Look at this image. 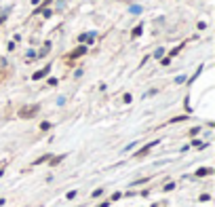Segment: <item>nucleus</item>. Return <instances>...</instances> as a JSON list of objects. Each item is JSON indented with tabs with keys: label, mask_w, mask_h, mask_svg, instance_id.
Here are the masks:
<instances>
[{
	"label": "nucleus",
	"mask_w": 215,
	"mask_h": 207,
	"mask_svg": "<svg viewBox=\"0 0 215 207\" xmlns=\"http://www.w3.org/2000/svg\"><path fill=\"white\" fill-rule=\"evenodd\" d=\"M36 112H38V106H30V108L19 110V116L21 119H32V116H36Z\"/></svg>",
	"instance_id": "1"
},
{
	"label": "nucleus",
	"mask_w": 215,
	"mask_h": 207,
	"mask_svg": "<svg viewBox=\"0 0 215 207\" xmlns=\"http://www.w3.org/2000/svg\"><path fill=\"white\" fill-rule=\"evenodd\" d=\"M156 144H158V140H156V142H150V144H148V146H143V148H141L139 152H137V154H135V156L139 159V156H143V154H148V152H150V148H154V146H156Z\"/></svg>",
	"instance_id": "2"
},
{
	"label": "nucleus",
	"mask_w": 215,
	"mask_h": 207,
	"mask_svg": "<svg viewBox=\"0 0 215 207\" xmlns=\"http://www.w3.org/2000/svg\"><path fill=\"white\" fill-rule=\"evenodd\" d=\"M87 53V47H78V49H74L70 53V59H76V57H80V55H84Z\"/></svg>",
	"instance_id": "3"
},
{
	"label": "nucleus",
	"mask_w": 215,
	"mask_h": 207,
	"mask_svg": "<svg viewBox=\"0 0 215 207\" xmlns=\"http://www.w3.org/2000/svg\"><path fill=\"white\" fill-rule=\"evenodd\" d=\"M49 70H51V66H47V68H42V70H38V72H36V74H34L32 78H34V80H40V78H44V76L49 74Z\"/></svg>",
	"instance_id": "4"
},
{
	"label": "nucleus",
	"mask_w": 215,
	"mask_h": 207,
	"mask_svg": "<svg viewBox=\"0 0 215 207\" xmlns=\"http://www.w3.org/2000/svg\"><path fill=\"white\" fill-rule=\"evenodd\" d=\"M209 173H213V169H211V167H202V169H198V171H196V175H198V178L209 175Z\"/></svg>",
	"instance_id": "5"
},
{
	"label": "nucleus",
	"mask_w": 215,
	"mask_h": 207,
	"mask_svg": "<svg viewBox=\"0 0 215 207\" xmlns=\"http://www.w3.org/2000/svg\"><path fill=\"white\" fill-rule=\"evenodd\" d=\"M61 161H64V154H59V156H53V159H51V165H59Z\"/></svg>",
	"instance_id": "6"
},
{
	"label": "nucleus",
	"mask_w": 215,
	"mask_h": 207,
	"mask_svg": "<svg viewBox=\"0 0 215 207\" xmlns=\"http://www.w3.org/2000/svg\"><path fill=\"white\" fill-rule=\"evenodd\" d=\"M141 32H143V25H137V28L133 30V38H137V36H139Z\"/></svg>",
	"instance_id": "7"
},
{
	"label": "nucleus",
	"mask_w": 215,
	"mask_h": 207,
	"mask_svg": "<svg viewBox=\"0 0 215 207\" xmlns=\"http://www.w3.org/2000/svg\"><path fill=\"white\" fill-rule=\"evenodd\" d=\"M131 13H133V15H139V13H141V6H137V4L131 6Z\"/></svg>",
	"instance_id": "8"
},
{
	"label": "nucleus",
	"mask_w": 215,
	"mask_h": 207,
	"mask_svg": "<svg viewBox=\"0 0 215 207\" xmlns=\"http://www.w3.org/2000/svg\"><path fill=\"white\" fill-rule=\"evenodd\" d=\"M179 51H181V47H175V49H173L171 53H169V57H175V55H177V53H179Z\"/></svg>",
	"instance_id": "9"
},
{
	"label": "nucleus",
	"mask_w": 215,
	"mask_h": 207,
	"mask_svg": "<svg viewBox=\"0 0 215 207\" xmlns=\"http://www.w3.org/2000/svg\"><path fill=\"white\" fill-rule=\"evenodd\" d=\"M40 129H42V131H49V129H51V123H42Z\"/></svg>",
	"instance_id": "10"
},
{
	"label": "nucleus",
	"mask_w": 215,
	"mask_h": 207,
	"mask_svg": "<svg viewBox=\"0 0 215 207\" xmlns=\"http://www.w3.org/2000/svg\"><path fill=\"white\" fill-rule=\"evenodd\" d=\"M173 188H175V184H173V182H169V184L165 186V192H169V190H173Z\"/></svg>",
	"instance_id": "11"
},
{
	"label": "nucleus",
	"mask_w": 215,
	"mask_h": 207,
	"mask_svg": "<svg viewBox=\"0 0 215 207\" xmlns=\"http://www.w3.org/2000/svg\"><path fill=\"white\" fill-rule=\"evenodd\" d=\"M163 53H165V49H156V53H154V57H163Z\"/></svg>",
	"instance_id": "12"
},
{
	"label": "nucleus",
	"mask_w": 215,
	"mask_h": 207,
	"mask_svg": "<svg viewBox=\"0 0 215 207\" xmlns=\"http://www.w3.org/2000/svg\"><path fill=\"white\" fill-rule=\"evenodd\" d=\"M47 159H49V156H40V159H38V161H36V163H34V165H40V163H44V161H47Z\"/></svg>",
	"instance_id": "13"
}]
</instances>
